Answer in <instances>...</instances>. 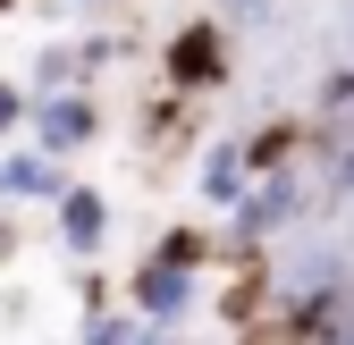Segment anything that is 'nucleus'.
I'll return each instance as SVG.
<instances>
[{"label": "nucleus", "instance_id": "obj_1", "mask_svg": "<svg viewBox=\"0 0 354 345\" xmlns=\"http://www.w3.org/2000/svg\"><path fill=\"white\" fill-rule=\"evenodd\" d=\"M194 295H203V278H194V236H169L152 262L136 270V312H144L152 328H169V320L194 312Z\"/></svg>", "mask_w": 354, "mask_h": 345}, {"label": "nucleus", "instance_id": "obj_2", "mask_svg": "<svg viewBox=\"0 0 354 345\" xmlns=\"http://www.w3.org/2000/svg\"><path fill=\"white\" fill-rule=\"evenodd\" d=\"M219 76H228V34L219 26H186L169 42V84L177 93H203V84H219Z\"/></svg>", "mask_w": 354, "mask_h": 345}, {"label": "nucleus", "instance_id": "obj_3", "mask_svg": "<svg viewBox=\"0 0 354 345\" xmlns=\"http://www.w3.org/2000/svg\"><path fill=\"white\" fill-rule=\"evenodd\" d=\"M59 202L68 186H59V168L42 160V152H0V202Z\"/></svg>", "mask_w": 354, "mask_h": 345}, {"label": "nucleus", "instance_id": "obj_4", "mask_svg": "<svg viewBox=\"0 0 354 345\" xmlns=\"http://www.w3.org/2000/svg\"><path fill=\"white\" fill-rule=\"evenodd\" d=\"M59 228H68V253H102V236H110V202H102L93 186L59 194Z\"/></svg>", "mask_w": 354, "mask_h": 345}, {"label": "nucleus", "instance_id": "obj_5", "mask_svg": "<svg viewBox=\"0 0 354 345\" xmlns=\"http://www.w3.org/2000/svg\"><path fill=\"white\" fill-rule=\"evenodd\" d=\"M245 168H253V160H245V144H211V152H203V177H194V186H203V202L236 210V202H245Z\"/></svg>", "mask_w": 354, "mask_h": 345}, {"label": "nucleus", "instance_id": "obj_6", "mask_svg": "<svg viewBox=\"0 0 354 345\" xmlns=\"http://www.w3.org/2000/svg\"><path fill=\"white\" fill-rule=\"evenodd\" d=\"M84 135H93V101H84V93H51V101H42V152H68Z\"/></svg>", "mask_w": 354, "mask_h": 345}, {"label": "nucleus", "instance_id": "obj_7", "mask_svg": "<svg viewBox=\"0 0 354 345\" xmlns=\"http://www.w3.org/2000/svg\"><path fill=\"white\" fill-rule=\"evenodd\" d=\"M287 210H295V186H279V177H270V186H261V194L236 210V236H261V228H279Z\"/></svg>", "mask_w": 354, "mask_h": 345}, {"label": "nucleus", "instance_id": "obj_8", "mask_svg": "<svg viewBox=\"0 0 354 345\" xmlns=\"http://www.w3.org/2000/svg\"><path fill=\"white\" fill-rule=\"evenodd\" d=\"M17 118H26V93H17V84H9V76H0V135H9V126H17Z\"/></svg>", "mask_w": 354, "mask_h": 345}, {"label": "nucleus", "instance_id": "obj_9", "mask_svg": "<svg viewBox=\"0 0 354 345\" xmlns=\"http://www.w3.org/2000/svg\"><path fill=\"white\" fill-rule=\"evenodd\" d=\"M337 186H346V194H354V152H346V160H337Z\"/></svg>", "mask_w": 354, "mask_h": 345}, {"label": "nucleus", "instance_id": "obj_10", "mask_svg": "<svg viewBox=\"0 0 354 345\" xmlns=\"http://www.w3.org/2000/svg\"><path fill=\"white\" fill-rule=\"evenodd\" d=\"M228 9H236V17H261V0H228Z\"/></svg>", "mask_w": 354, "mask_h": 345}]
</instances>
